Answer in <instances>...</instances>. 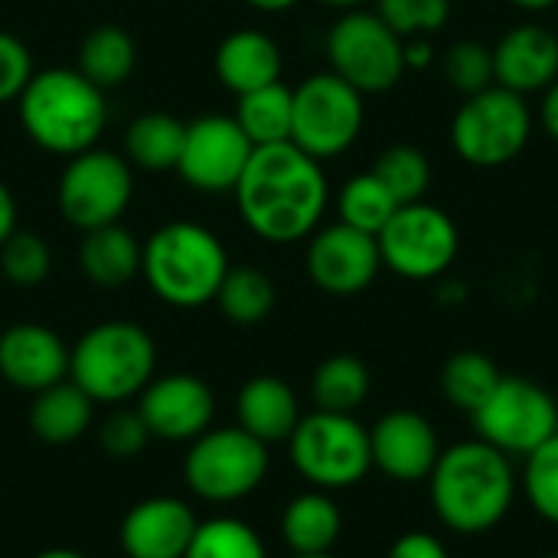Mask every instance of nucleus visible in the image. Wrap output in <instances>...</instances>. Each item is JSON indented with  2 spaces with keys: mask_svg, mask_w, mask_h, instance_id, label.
Here are the masks:
<instances>
[{
  "mask_svg": "<svg viewBox=\"0 0 558 558\" xmlns=\"http://www.w3.org/2000/svg\"><path fill=\"white\" fill-rule=\"evenodd\" d=\"M232 193L242 222L271 245L311 239L330 203L320 160L291 141L255 147Z\"/></svg>",
  "mask_w": 558,
  "mask_h": 558,
  "instance_id": "f257e3e1",
  "label": "nucleus"
},
{
  "mask_svg": "<svg viewBox=\"0 0 558 558\" xmlns=\"http://www.w3.org/2000/svg\"><path fill=\"white\" fill-rule=\"evenodd\" d=\"M16 114L36 147L46 154L75 157L101 137L108 124V101L105 92L78 69L59 65L33 72L16 98Z\"/></svg>",
  "mask_w": 558,
  "mask_h": 558,
  "instance_id": "f03ea898",
  "label": "nucleus"
},
{
  "mask_svg": "<svg viewBox=\"0 0 558 558\" xmlns=\"http://www.w3.org/2000/svg\"><path fill=\"white\" fill-rule=\"evenodd\" d=\"M513 494V468L487 441H464L441 451L432 471V504L441 523L464 536L494 530L507 517Z\"/></svg>",
  "mask_w": 558,
  "mask_h": 558,
  "instance_id": "7ed1b4c3",
  "label": "nucleus"
},
{
  "mask_svg": "<svg viewBox=\"0 0 558 558\" xmlns=\"http://www.w3.org/2000/svg\"><path fill=\"white\" fill-rule=\"evenodd\" d=\"M229 255L219 235L199 222H167L141 245V278L170 307H203L229 271Z\"/></svg>",
  "mask_w": 558,
  "mask_h": 558,
  "instance_id": "20e7f679",
  "label": "nucleus"
},
{
  "mask_svg": "<svg viewBox=\"0 0 558 558\" xmlns=\"http://www.w3.org/2000/svg\"><path fill=\"white\" fill-rule=\"evenodd\" d=\"M157 347L154 337L134 320H105L88 327L69 350V379L105 405L141 396L154 379Z\"/></svg>",
  "mask_w": 558,
  "mask_h": 558,
  "instance_id": "39448f33",
  "label": "nucleus"
},
{
  "mask_svg": "<svg viewBox=\"0 0 558 558\" xmlns=\"http://www.w3.org/2000/svg\"><path fill=\"white\" fill-rule=\"evenodd\" d=\"M533 134V108L523 95L490 85L468 95L451 118V147L458 157L481 170H497L513 163Z\"/></svg>",
  "mask_w": 558,
  "mask_h": 558,
  "instance_id": "423d86ee",
  "label": "nucleus"
},
{
  "mask_svg": "<svg viewBox=\"0 0 558 558\" xmlns=\"http://www.w3.org/2000/svg\"><path fill=\"white\" fill-rule=\"evenodd\" d=\"M291 464L317 490H343L360 484L373 468L369 432L343 412L314 409L288 438Z\"/></svg>",
  "mask_w": 558,
  "mask_h": 558,
  "instance_id": "0eeeda50",
  "label": "nucleus"
},
{
  "mask_svg": "<svg viewBox=\"0 0 558 558\" xmlns=\"http://www.w3.org/2000/svg\"><path fill=\"white\" fill-rule=\"evenodd\" d=\"M330 72L363 95H383L405 75V39L376 10H343L327 33Z\"/></svg>",
  "mask_w": 558,
  "mask_h": 558,
  "instance_id": "6e6552de",
  "label": "nucleus"
},
{
  "mask_svg": "<svg viewBox=\"0 0 558 558\" xmlns=\"http://www.w3.org/2000/svg\"><path fill=\"white\" fill-rule=\"evenodd\" d=\"M268 445L245 428H209L183 458L186 487L206 504H235L262 487L268 477Z\"/></svg>",
  "mask_w": 558,
  "mask_h": 558,
  "instance_id": "1a4fd4ad",
  "label": "nucleus"
},
{
  "mask_svg": "<svg viewBox=\"0 0 558 558\" xmlns=\"http://www.w3.org/2000/svg\"><path fill=\"white\" fill-rule=\"evenodd\" d=\"M363 121V92H356L337 72H314L294 88L291 144L320 163L347 154L356 144Z\"/></svg>",
  "mask_w": 558,
  "mask_h": 558,
  "instance_id": "9d476101",
  "label": "nucleus"
},
{
  "mask_svg": "<svg viewBox=\"0 0 558 558\" xmlns=\"http://www.w3.org/2000/svg\"><path fill=\"white\" fill-rule=\"evenodd\" d=\"M376 242L383 265L405 281L441 278L461 252L458 222L425 199L399 206L376 235Z\"/></svg>",
  "mask_w": 558,
  "mask_h": 558,
  "instance_id": "9b49d317",
  "label": "nucleus"
},
{
  "mask_svg": "<svg viewBox=\"0 0 558 558\" xmlns=\"http://www.w3.org/2000/svg\"><path fill=\"white\" fill-rule=\"evenodd\" d=\"M131 196H134V173L128 157L98 147L69 157L56 190L59 213L65 216L69 226L82 232L118 222Z\"/></svg>",
  "mask_w": 558,
  "mask_h": 558,
  "instance_id": "f8f14e48",
  "label": "nucleus"
},
{
  "mask_svg": "<svg viewBox=\"0 0 558 558\" xmlns=\"http://www.w3.org/2000/svg\"><path fill=\"white\" fill-rule=\"evenodd\" d=\"M481 441L504 454H530L558 432V402L523 376H504L471 412Z\"/></svg>",
  "mask_w": 558,
  "mask_h": 558,
  "instance_id": "ddd939ff",
  "label": "nucleus"
},
{
  "mask_svg": "<svg viewBox=\"0 0 558 558\" xmlns=\"http://www.w3.org/2000/svg\"><path fill=\"white\" fill-rule=\"evenodd\" d=\"M252 150L232 114H203L186 124L177 173L199 193H232Z\"/></svg>",
  "mask_w": 558,
  "mask_h": 558,
  "instance_id": "4468645a",
  "label": "nucleus"
},
{
  "mask_svg": "<svg viewBox=\"0 0 558 558\" xmlns=\"http://www.w3.org/2000/svg\"><path fill=\"white\" fill-rule=\"evenodd\" d=\"M383 268L379 242L369 232H360L347 222L324 226L311 235L307 245V275L311 281L337 298L366 291Z\"/></svg>",
  "mask_w": 558,
  "mask_h": 558,
  "instance_id": "2eb2a0df",
  "label": "nucleus"
},
{
  "mask_svg": "<svg viewBox=\"0 0 558 558\" xmlns=\"http://www.w3.org/2000/svg\"><path fill=\"white\" fill-rule=\"evenodd\" d=\"M137 412H141L150 438L196 441L213 425L216 396L199 376L170 373V376H157L144 386Z\"/></svg>",
  "mask_w": 558,
  "mask_h": 558,
  "instance_id": "dca6fc26",
  "label": "nucleus"
},
{
  "mask_svg": "<svg viewBox=\"0 0 558 558\" xmlns=\"http://www.w3.org/2000/svg\"><path fill=\"white\" fill-rule=\"evenodd\" d=\"M369 451H373V468H379L386 477L399 484L428 481L441 458L432 422L405 409L383 415L369 428Z\"/></svg>",
  "mask_w": 558,
  "mask_h": 558,
  "instance_id": "f3484780",
  "label": "nucleus"
},
{
  "mask_svg": "<svg viewBox=\"0 0 558 558\" xmlns=\"http://www.w3.org/2000/svg\"><path fill=\"white\" fill-rule=\"evenodd\" d=\"M199 520L180 497H147L134 504L118 530L128 558H183Z\"/></svg>",
  "mask_w": 558,
  "mask_h": 558,
  "instance_id": "a211bd4d",
  "label": "nucleus"
},
{
  "mask_svg": "<svg viewBox=\"0 0 558 558\" xmlns=\"http://www.w3.org/2000/svg\"><path fill=\"white\" fill-rule=\"evenodd\" d=\"M0 376L36 396L69 379V347L43 324H13L0 333Z\"/></svg>",
  "mask_w": 558,
  "mask_h": 558,
  "instance_id": "6ab92c4d",
  "label": "nucleus"
},
{
  "mask_svg": "<svg viewBox=\"0 0 558 558\" xmlns=\"http://www.w3.org/2000/svg\"><path fill=\"white\" fill-rule=\"evenodd\" d=\"M558 78V36L549 26L520 23L500 36L494 46V82L517 92L533 95L546 92Z\"/></svg>",
  "mask_w": 558,
  "mask_h": 558,
  "instance_id": "aec40b11",
  "label": "nucleus"
},
{
  "mask_svg": "<svg viewBox=\"0 0 558 558\" xmlns=\"http://www.w3.org/2000/svg\"><path fill=\"white\" fill-rule=\"evenodd\" d=\"M216 75L232 95H245L255 88H265L271 82H281V49L278 43L262 29H235L229 33L216 49Z\"/></svg>",
  "mask_w": 558,
  "mask_h": 558,
  "instance_id": "412c9836",
  "label": "nucleus"
},
{
  "mask_svg": "<svg viewBox=\"0 0 558 558\" xmlns=\"http://www.w3.org/2000/svg\"><path fill=\"white\" fill-rule=\"evenodd\" d=\"M239 428L265 445L288 441L301 422V405L294 389L278 376H255L239 389L235 399Z\"/></svg>",
  "mask_w": 558,
  "mask_h": 558,
  "instance_id": "4be33fe9",
  "label": "nucleus"
},
{
  "mask_svg": "<svg viewBox=\"0 0 558 558\" xmlns=\"http://www.w3.org/2000/svg\"><path fill=\"white\" fill-rule=\"evenodd\" d=\"M78 265L95 288L118 291L141 275V242L118 222L82 232Z\"/></svg>",
  "mask_w": 558,
  "mask_h": 558,
  "instance_id": "5701e85b",
  "label": "nucleus"
},
{
  "mask_svg": "<svg viewBox=\"0 0 558 558\" xmlns=\"http://www.w3.org/2000/svg\"><path fill=\"white\" fill-rule=\"evenodd\" d=\"M92 415L95 402L72 379H62L36 392L29 405V428L46 445H72L92 428Z\"/></svg>",
  "mask_w": 558,
  "mask_h": 558,
  "instance_id": "b1692460",
  "label": "nucleus"
},
{
  "mask_svg": "<svg viewBox=\"0 0 558 558\" xmlns=\"http://www.w3.org/2000/svg\"><path fill=\"white\" fill-rule=\"evenodd\" d=\"M343 533V517L327 490H307L294 497L281 513V536L294 556L330 553Z\"/></svg>",
  "mask_w": 558,
  "mask_h": 558,
  "instance_id": "393cba45",
  "label": "nucleus"
},
{
  "mask_svg": "<svg viewBox=\"0 0 558 558\" xmlns=\"http://www.w3.org/2000/svg\"><path fill=\"white\" fill-rule=\"evenodd\" d=\"M75 69L95 82L101 92L118 88L131 78L134 65H137V43L131 39V33L118 23H101L92 26L82 43H78V56H75Z\"/></svg>",
  "mask_w": 558,
  "mask_h": 558,
  "instance_id": "a878e982",
  "label": "nucleus"
},
{
  "mask_svg": "<svg viewBox=\"0 0 558 558\" xmlns=\"http://www.w3.org/2000/svg\"><path fill=\"white\" fill-rule=\"evenodd\" d=\"M186 124L170 111H144L124 131V157L141 170H177Z\"/></svg>",
  "mask_w": 558,
  "mask_h": 558,
  "instance_id": "bb28decb",
  "label": "nucleus"
},
{
  "mask_svg": "<svg viewBox=\"0 0 558 558\" xmlns=\"http://www.w3.org/2000/svg\"><path fill=\"white\" fill-rule=\"evenodd\" d=\"M291 114H294V88L284 82H271L265 88L239 95L235 121L255 147L291 141Z\"/></svg>",
  "mask_w": 558,
  "mask_h": 558,
  "instance_id": "cd10ccee",
  "label": "nucleus"
},
{
  "mask_svg": "<svg viewBox=\"0 0 558 558\" xmlns=\"http://www.w3.org/2000/svg\"><path fill=\"white\" fill-rule=\"evenodd\" d=\"M311 396L320 412H343L353 415L369 396V369L363 360L350 353H337L324 360L311 379Z\"/></svg>",
  "mask_w": 558,
  "mask_h": 558,
  "instance_id": "c85d7f7f",
  "label": "nucleus"
},
{
  "mask_svg": "<svg viewBox=\"0 0 558 558\" xmlns=\"http://www.w3.org/2000/svg\"><path fill=\"white\" fill-rule=\"evenodd\" d=\"M275 301H278L275 281L252 265L229 268L216 291V304H219L222 317L232 324H242V327L262 324L275 311Z\"/></svg>",
  "mask_w": 558,
  "mask_h": 558,
  "instance_id": "c756f323",
  "label": "nucleus"
},
{
  "mask_svg": "<svg viewBox=\"0 0 558 558\" xmlns=\"http://www.w3.org/2000/svg\"><path fill=\"white\" fill-rule=\"evenodd\" d=\"M396 209H399L396 196L386 190V183L373 170L350 177L337 196L340 222H347L360 232H369V235H379Z\"/></svg>",
  "mask_w": 558,
  "mask_h": 558,
  "instance_id": "7c9ffc66",
  "label": "nucleus"
},
{
  "mask_svg": "<svg viewBox=\"0 0 558 558\" xmlns=\"http://www.w3.org/2000/svg\"><path fill=\"white\" fill-rule=\"evenodd\" d=\"M500 369L490 356L477 353V350H461L454 353L445 369H441V389L445 399L464 412H474L484 405V399L497 389L500 383Z\"/></svg>",
  "mask_w": 558,
  "mask_h": 558,
  "instance_id": "2f4dec72",
  "label": "nucleus"
},
{
  "mask_svg": "<svg viewBox=\"0 0 558 558\" xmlns=\"http://www.w3.org/2000/svg\"><path fill=\"white\" fill-rule=\"evenodd\" d=\"M373 173L386 183V190L396 196L399 206H409V203L425 199V193L432 186V163H428L425 150H418L412 144H392V147H386L376 157Z\"/></svg>",
  "mask_w": 558,
  "mask_h": 558,
  "instance_id": "473e14b6",
  "label": "nucleus"
},
{
  "mask_svg": "<svg viewBox=\"0 0 558 558\" xmlns=\"http://www.w3.org/2000/svg\"><path fill=\"white\" fill-rule=\"evenodd\" d=\"M183 558H268V553L248 523L235 517H213L196 526Z\"/></svg>",
  "mask_w": 558,
  "mask_h": 558,
  "instance_id": "72a5a7b5",
  "label": "nucleus"
},
{
  "mask_svg": "<svg viewBox=\"0 0 558 558\" xmlns=\"http://www.w3.org/2000/svg\"><path fill=\"white\" fill-rule=\"evenodd\" d=\"M49 268H52L49 245L36 232L16 229L0 245V271L16 288H36V284H43L46 275H49Z\"/></svg>",
  "mask_w": 558,
  "mask_h": 558,
  "instance_id": "f704fd0d",
  "label": "nucleus"
},
{
  "mask_svg": "<svg viewBox=\"0 0 558 558\" xmlns=\"http://www.w3.org/2000/svg\"><path fill=\"white\" fill-rule=\"evenodd\" d=\"M441 69H445L448 85L454 92H461L464 98L497 85L494 82V49L477 39H461V43L448 46Z\"/></svg>",
  "mask_w": 558,
  "mask_h": 558,
  "instance_id": "c9c22d12",
  "label": "nucleus"
},
{
  "mask_svg": "<svg viewBox=\"0 0 558 558\" xmlns=\"http://www.w3.org/2000/svg\"><path fill=\"white\" fill-rule=\"evenodd\" d=\"M523 490L536 513L558 526V432L526 454Z\"/></svg>",
  "mask_w": 558,
  "mask_h": 558,
  "instance_id": "e433bc0d",
  "label": "nucleus"
},
{
  "mask_svg": "<svg viewBox=\"0 0 558 558\" xmlns=\"http://www.w3.org/2000/svg\"><path fill=\"white\" fill-rule=\"evenodd\" d=\"M379 16L402 36H435L451 20V0H376Z\"/></svg>",
  "mask_w": 558,
  "mask_h": 558,
  "instance_id": "4c0bfd02",
  "label": "nucleus"
},
{
  "mask_svg": "<svg viewBox=\"0 0 558 558\" xmlns=\"http://www.w3.org/2000/svg\"><path fill=\"white\" fill-rule=\"evenodd\" d=\"M150 441V432L141 418V412L134 409H118L111 412L101 425H98V445L118 458V461H128V458H137Z\"/></svg>",
  "mask_w": 558,
  "mask_h": 558,
  "instance_id": "58836bf2",
  "label": "nucleus"
},
{
  "mask_svg": "<svg viewBox=\"0 0 558 558\" xmlns=\"http://www.w3.org/2000/svg\"><path fill=\"white\" fill-rule=\"evenodd\" d=\"M33 72L36 69H33L29 46L20 36L0 29V105L16 101L26 82L33 78Z\"/></svg>",
  "mask_w": 558,
  "mask_h": 558,
  "instance_id": "ea45409f",
  "label": "nucleus"
},
{
  "mask_svg": "<svg viewBox=\"0 0 558 558\" xmlns=\"http://www.w3.org/2000/svg\"><path fill=\"white\" fill-rule=\"evenodd\" d=\"M386 558H448V549L428 533H405L392 543Z\"/></svg>",
  "mask_w": 558,
  "mask_h": 558,
  "instance_id": "a19ab883",
  "label": "nucleus"
},
{
  "mask_svg": "<svg viewBox=\"0 0 558 558\" xmlns=\"http://www.w3.org/2000/svg\"><path fill=\"white\" fill-rule=\"evenodd\" d=\"M435 62V46H432V36H412L405 39V69H428Z\"/></svg>",
  "mask_w": 558,
  "mask_h": 558,
  "instance_id": "79ce46f5",
  "label": "nucleus"
},
{
  "mask_svg": "<svg viewBox=\"0 0 558 558\" xmlns=\"http://www.w3.org/2000/svg\"><path fill=\"white\" fill-rule=\"evenodd\" d=\"M539 124L543 131L558 144V78L543 92V105H539Z\"/></svg>",
  "mask_w": 558,
  "mask_h": 558,
  "instance_id": "37998d69",
  "label": "nucleus"
},
{
  "mask_svg": "<svg viewBox=\"0 0 558 558\" xmlns=\"http://www.w3.org/2000/svg\"><path fill=\"white\" fill-rule=\"evenodd\" d=\"M16 232V199L10 193V186L0 180V245Z\"/></svg>",
  "mask_w": 558,
  "mask_h": 558,
  "instance_id": "c03bdc74",
  "label": "nucleus"
},
{
  "mask_svg": "<svg viewBox=\"0 0 558 558\" xmlns=\"http://www.w3.org/2000/svg\"><path fill=\"white\" fill-rule=\"evenodd\" d=\"M245 3L258 13H284V10L298 7L301 0H245Z\"/></svg>",
  "mask_w": 558,
  "mask_h": 558,
  "instance_id": "a18cd8bd",
  "label": "nucleus"
},
{
  "mask_svg": "<svg viewBox=\"0 0 558 558\" xmlns=\"http://www.w3.org/2000/svg\"><path fill=\"white\" fill-rule=\"evenodd\" d=\"M513 7H520V10H526V13H546V10H553L558 0H510Z\"/></svg>",
  "mask_w": 558,
  "mask_h": 558,
  "instance_id": "49530a36",
  "label": "nucleus"
},
{
  "mask_svg": "<svg viewBox=\"0 0 558 558\" xmlns=\"http://www.w3.org/2000/svg\"><path fill=\"white\" fill-rule=\"evenodd\" d=\"M33 558H88L82 556V553H75V549H65V546H56V549H43L39 556Z\"/></svg>",
  "mask_w": 558,
  "mask_h": 558,
  "instance_id": "de8ad7c7",
  "label": "nucleus"
},
{
  "mask_svg": "<svg viewBox=\"0 0 558 558\" xmlns=\"http://www.w3.org/2000/svg\"><path fill=\"white\" fill-rule=\"evenodd\" d=\"M320 3L337 7V10H360V7H366V3H373V0H320Z\"/></svg>",
  "mask_w": 558,
  "mask_h": 558,
  "instance_id": "09e8293b",
  "label": "nucleus"
},
{
  "mask_svg": "<svg viewBox=\"0 0 558 558\" xmlns=\"http://www.w3.org/2000/svg\"><path fill=\"white\" fill-rule=\"evenodd\" d=\"M291 558H333L330 553H307V556H291Z\"/></svg>",
  "mask_w": 558,
  "mask_h": 558,
  "instance_id": "8fccbe9b",
  "label": "nucleus"
},
{
  "mask_svg": "<svg viewBox=\"0 0 558 558\" xmlns=\"http://www.w3.org/2000/svg\"><path fill=\"white\" fill-rule=\"evenodd\" d=\"M546 558H558V556H546Z\"/></svg>",
  "mask_w": 558,
  "mask_h": 558,
  "instance_id": "3c124183",
  "label": "nucleus"
}]
</instances>
